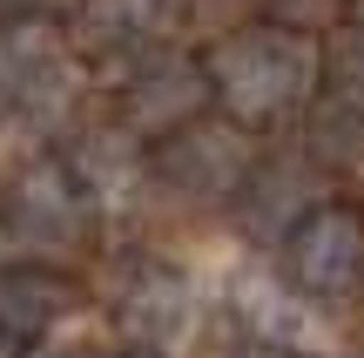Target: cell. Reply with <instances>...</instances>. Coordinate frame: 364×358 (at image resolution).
Returning a JSON list of instances; mask_svg holds the SVG:
<instances>
[{
    "label": "cell",
    "mask_w": 364,
    "mask_h": 358,
    "mask_svg": "<svg viewBox=\"0 0 364 358\" xmlns=\"http://www.w3.org/2000/svg\"><path fill=\"white\" fill-rule=\"evenodd\" d=\"M311 48L290 34H243L216 54V81H223V102L236 115H270L284 108L290 95L311 88Z\"/></svg>",
    "instance_id": "6da1fadb"
},
{
    "label": "cell",
    "mask_w": 364,
    "mask_h": 358,
    "mask_svg": "<svg viewBox=\"0 0 364 358\" xmlns=\"http://www.w3.org/2000/svg\"><path fill=\"white\" fill-rule=\"evenodd\" d=\"M290 270H297V284H311V291H351L358 270H364V230L351 216H338V210L311 216V223L290 237Z\"/></svg>",
    "instance_id": "7a4b0ae2"
},
{
    "label": "cell",
    "mask_w": 364,
    "mask_h": 358,
    "mask_svg": "<svg viewBox=\"0 0 364 358\" xmlns=\"http://www.w3.org/2000/svg\"><path fill=\"white\" fill-rule=\"evenodd\" d=\"M236 311H243L270 345H297V352H324V345H331L324 325L311 318V305H297L290 291H277V284H263V278L236 284Z\"/></svg>",
    "instance_id": "3957f363"
},
{
    "label": "cell",
    "mask_w": 364,
    "mask_h": 358,
    "mask_svg": "<svg viewBox=\"0 0 364 358\" xmlns=\"http://www.w3.org/2000/svg\"><path fill=\"white\" fill-rule=\"evenodd\" d=\"M14 223H21L27 243H68L75 223H81V203L68 196V176L61 169H34L14 189Z\"/></svg>",
    "instance_id": "277c9868"
},
{
    "label": "cell",
    "mask_w": 364,
    "mask_h": 358,
    "mask_svg": "<svg viewBox=\"0 0 364 358\" xmlns=\"http://www.w3.org/2000/svg\"><path fill=\"white\" fill-rule=\"evenodd\" d=\"M41 81H68V61L41 27H21V34L0 41V95L7 102H34V95H54Z\"/></svg>",
    "instance_id": "5b68a950"
},
{
    "label": "cell",
    "mask_w": 364,
    "mask_h": 358,
    "mask_svg": "<svg viewBox=\"0 0 364 358\" xmlns=\"http://www.w3.org/2000/svg\"><path fill=\"white\" fill-rule=\"evenodd\" d=\"M129 332L149 338V345H176V338H189L196 332V298H189V284L149 278L142 291L129 298Z\"/></svg>",
    "instance_id": "8992f818"
},
{
    "label": "cell",
    "mask_w": 364,
    "mask_h": 358,
    "mask_svg": "<svg viewBox=\"0 0 364 358\" xmlns=\"http://www.w3.org/2000/svg\"><path fill=\"white\" fill-rule=\"evenodd\" d=\"M169 169H176V183L203 189V196H223L236 176V149H230V135H196L189 149H176Z\"/></svg>",
    "instance_id": "52a82bcc"
},
{
    "label": "cell",
    "mask_w": 364,
    "mask_h": 358,
    "mask_svg": "<svg viewBox=\"0 0 364 358\" xmlns=\"http://www.w3.org/2000/svg\"><path fill=\"white\" fill-rule=\"evenodd\" d=\"M149 27V0H88V34L95 41H129Z\"/></svg>",
    "instance_id": "ba28073f"
},
{
    "label": "cell",
    "mask_w": 364,
    "mask_h": 358,
    "mask_svg": "<svg viewBox=\"0 0 364 358\" xmlns=\"http://www.w3.org/2000/svg\"><path fill=\"white\" fill-rule=\"evenodd\" d=\"M48 284H41V278H7V284H0V325H41V318H48Z\"/></svg>",
    "instance_id": "9c48e42d"
},
{
    "label": "cell",
    "mask_w": 364,
    "mask_h": 358,
    "mask_svg": "<svg viewBox=\"0 0 364 358\" xmlns=\"http://www.w3.org/2000/svg\"><path fill=\"white\" fill-rule=\"evenodd\" d=\"M182 81H196V75H182V68H162V75H156V95H149V102L135 108V115H142V122H162V115H169V108L182 102V95H176Z\"/></svg>",
    "instance_id": "30bf717a"
},
{
    "label": "cell",
    "mask_w": 364,
    "mask_h": 358,
    "mask_svg": "<svg viewBox=\"0 0 364 358\" xmlns=\"http://www.w3.org/2000/svg\"><path fill=\"white\" fill-rule=\"evenodd\" d=\"M41 358H68V352H41Z\"/></svg>",
    "instance_id": "8fae6325"
}]
</instances>
